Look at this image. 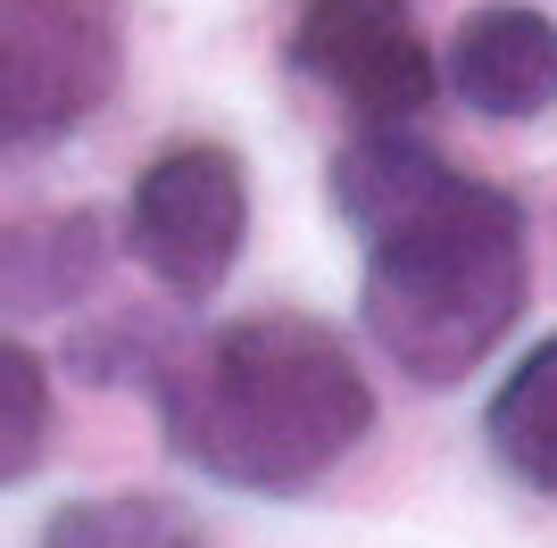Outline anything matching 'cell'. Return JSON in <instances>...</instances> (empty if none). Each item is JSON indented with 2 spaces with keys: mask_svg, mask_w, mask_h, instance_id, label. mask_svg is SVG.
Here are the masks:
<instances>
[{
  "mask_svg": "<svg viewBox=\"0 0 557 548\" xmlns=\"http://www.w3.org/2000/svg\"><path fill=\"white\" fill-rule=\"evenodd\" d=\"M333 208L367 250L358 316L408 383L449 390L516 333L533 291L516 191L449 166L399 125H367L333 159Z\"/></svg>",
  "mask_w": 557,
  "mask_h": 548,
  "instance_id": "obj_1",
  "label": "cell"
},
{
  "mask_svg": "<svg viewBox=\"0 0 557 548\" xmlns=\"http://www.w3.org/2000/svg\"><path fill=\"white\" fill-rule=\"evenodd\" d=\"M159 433L191 474L292 499L374 433L367 365L317 316H242L150 365Z\"/></svg>",
  "mask_w": 557,
  "mask_h": 548,
  "instance_id": "obj_2",
  "label": "cell"
},
{
  "mask_svg": "<svg viewBox=\"0 0 557 548\" xmlns=\"http://www.w3.org/2000/svg\"><path fill=\"white\" fill-rule=\"evenodd\" d=\"M125 0H0V159L50 150L109 109Z\"/></svg>",
  "mask_w": 557,
  "mask_h": 548,
  "instance_id": "obj_3",
  "label": "cell"
},
{
  "mask_svg": "<svg viewBox=\"0 0 557 548\" xmlns=\"http://www.w3.org/2000/svg\"><path fill=\"white\" fill-rule=\"evenodd\" d=\"M125 241L175 299L225 291L250 241V175L225 141H175L141 166L134 208H125Z\"/></svg>",
  "mask_w": 557,
  "mask_h": 548,
  "instance_id": "obj_4",
  "label": "cell"
},
{
  "mask_svg": "<svg viewBox=\"0 0 557 548\" xmlns=\"http://www.w3.org/2000/svg\"><path fill=\"white\" fill-rule=\"evenodd\" d=\"M292 67L325 84L358 125H408L433 109L442 67L408 0H300L292 9Z\"/></svg>",
  "mask_w": 557,
  "mask_h": 548,
  "instance_id": "obj_5",
  "label": "cell"
},
{
  "mask_svg": "<svg viewBox=\"0 0 557 548\" xmlns=\"http://www.w3.org/2000/svg\"><path fill=\"white\" fill-rule=\"evenodd\" d=\"M442 84L458 91L474 116H524L557 109V17L524 9V0H491L449 34V59H442Z\"/></svg>",
  "mask_w": 557,
  "mask_h": 548,
  "instance_id": "obj_6",
  "label": "cell"
},
{
  "mask_svg": "<svg viewBox=\"0 0 557 548\" xmlns=\"http://www.w3.org/2000/svg\"><path fill=\"white\" fill-rule=\"evenodd\" d=\"M109 274V225L92 208L59 216H0V308L9 316H50L100 291Z\"/></svg>",
  "mask_w": 557,
  "mask_h": 548,
  "instance_id": "obj_7",
  "label": "cell"
},
{
  "mask_svg": "<svg viewBox=\"0 0 557 548\" xmlns=\"http://www.w3.org/2000/svg\"><path fill=\"white\" fill-rule=\"evenodd\" d=\"M483 440L524 490L557 499V333L499 383V399L483 408Z\"/></svg>",
  "mask_w": 557,
  "mask_h": 548,
  "instance_id": "obj_8",
  "label": "cell"
},
{
  "mask_svg": "<svg viewBox=\"0 0 557 548\" xmlns=\"http://www.w3.org/2000/svg\"><path fill=\"white\" fill-rule=\"evenodd\" d=\"M34 548H209V540H200V524H191L184 507L125 490V499H75V507H59Z\"/></svg>",
  "mask_w": 557,
  "mask_h": 548,
  "instance_id": "obj_9",
  "label": "cell"
},
{
  "mask_svg": "<svg viewBox=\"0 0 557 548\" xmlns=\"http://www.w3.org/2000/svg\"><path fill=\"white\" fill-rule=\"evenodd\" d=\"M50 457V365L0 333V490Z\"/></svg>",
  "mask_w": 557,
  "mask_h": 548,
  "instance_id": "obj_10",
  "label": "cell"
}]
</instances>
